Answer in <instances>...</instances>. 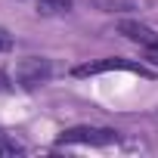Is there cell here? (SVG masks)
Listing matches in <instances>:
<instances>
[{
  "label": "cell",
  "mask_w": 158,
  "mask_h": 158,
  "mask_svg": "<svg viewBox=\"0 0 158 158\" xmlns=\"http://www.w3.org/2000/svg\"><path fill=\"white\" fill-rule=\"evenodd\" d=\"M121 136L118 130L112 127H90V124H81V127H68L56 136V146H115Z\"/></svg>",
  "instance_id": "6da1fadb"
},
{
  "label": "cell",
  "mask_w": 158,
  "mask_h": 158,
  "mask_svg": "<svg viewBox=\"0 0 158 158\" xmlns=\"http://www.w3.org/2000/svg\"><path fill=\"white\" fill-rule=\"evenodd\" d=\"M102 71H133V74L152 77V71H149V68H143L139 62L121 59V56H109V59H99V62H87V65H77V68H74V77H87V74H102Z\"/></svg>",
  "instance_id": "7a4b0ae2"
},
{
  "label": "cell",
  "mask_w": 158,
  "mask_h": 158,
  "mask_svg": "<svg viewBox=\"0 0 158 158\" xmlns=\"http://www.w3.org/2000/svg\"><path fill=\"white\" fill-rule=\"evenodd\" d=\"M50 74H53L50 62H47V59H37V56H31V59H22V65L16 68V81H19L25 90H31V87L44 84Z\"/></svg>",
  "instance_id": "3957f363"
},
{
  "label": "cell",
  "mask_w": 158,
  "mask_h": 158,
  "mask_svg": "<svg viewBox=\"0 0 158 158\" xmlns=\"http://www.w3.org/2000/svg\"><path fill=\"white\" fill-rule=\"evenodd\" d=\"M118 31H121L127 40L139 44V47H152V44H158V34H155L149 25H143V22H130V19H124V22H118Z\"/></svg>",
  "instance_id": "277c9868"
},
{
  "label": "cell",
  "mask_w": 158,
  "mask_h": 158,
  "mask_svg": "<svg viewBox=\"0 0 158 158\" xmlns=\"http://www.w3.org/2000/svg\"><path fill=\"white\" fill-rule=\"evenodd\" d=\"M71 10V0H37V13L44 16H62Z\"/></svg>",
  "instance_id": "5b68a950"
},
{
  "label": "cell",
  "mask_w": 158,
  "mask_h": 158,
  "mask_svg": "<svg viewBox=\"0 0 158 158\" xmlns=\"http://www.w3.org/2000/svg\"><path fill=\"white\" fill-rule=\"evenodd\" d=\"M0 155H25V146L13 139L6 130H0Z\"/></svg>",
  "instance_id": "8992f818"
},
{
  "label": "cell",
  "mask_w": 158,
  "mask_h": 158,
  "mask_svg": "<svg viewBox=\"0 0 158 158\" xmlns=\"http://www.w3.org/2000/svg\"><path fill=\"white\" fill-rule=\"evenodd\" d=\"M13 50V34L6 28H0V53H10Z\"/></svg>",
  "instance_id": "52a82bcc"
},
{
  "label": "cell",
  "mask_w": 158,
  "mask_h": 158,
  "mask_svg": "<svg viewBox=\"0 0 158 158\" xmlns=\"http://www.w3.org/2000/svg\"><path fill=\"white\" fill-rule=\"evenodd\" d=\"M146 50V59L152 62V65H158V44H152V47H143Z\"/></svg>",
  "instance_id": "ba28073f"
}]
</instances>
